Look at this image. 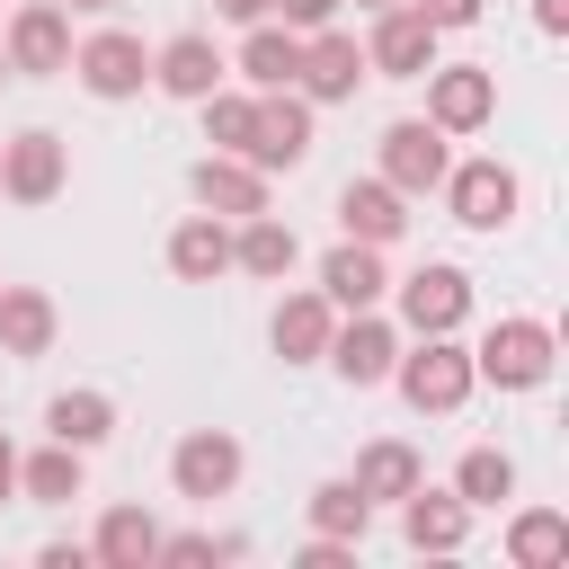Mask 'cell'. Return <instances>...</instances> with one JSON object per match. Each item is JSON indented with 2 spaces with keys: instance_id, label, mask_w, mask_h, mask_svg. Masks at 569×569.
Here are the masks:
<instances>
[{
  "instance_id": "44dd1931",
  "label": "cell",
  "mask_w": 569,
  "mask_h": 569,
  "mask_svg": "<svg viewBox=\"0 0 569 569\" xmlns=\"http://www.w3.org/2000/svg\"><path fill=\"white\" fill-rule=\"evenodd\" d=\"M293 258H302L293 222H276V213H240V231H231V267H240V276L284 284V276H293Z\"/></svg>"
},
{
  "instance_id": "d590c367",
  "label": "cell",
  "mask_w": 569,
  "mask_h": 569,
  "mask_svg": "<svg viewBox=\"0 0 569 569\" xmlns=\"http://www.w3.org/2000/svg\"><path fill=\"white\" fill-rule=\"evenodd\" d=\"M276 9H284V27H293V36H311V27H329L347 0H276Z\"/></svg>"
},
{
  "instance_id": "484cf974",
  "label": "cell",
  "mask_w": 569,
  "mask_h": 569,
  "mask_svg": "<svg viewBox=\"0 0 569 569\" xmlns=\"http://www.w3.org/2000/svg\"><path fill=\"white\" fill-rule=\"evenodd\" d=\"M293 71H302V36L276 27V18H258L249 44H240V80L249 89H293Z\"/></svg>"
},
{
  "instance_id": "ab89813d",
  "label": "cell",
  "mask_w": 569,
  "mask_h": 569,
  "mask_svg": "<svg viewBox=\"0 0 569 569\" xmlns=\"http://www.w3.org/2000/svg\"><path fill=\"white\" fill-rule=\"evenodd\" d=\"M9 498H18V445L0 436V507H9Z\"/></svg>"
},
{
  "instance_id": "5b68a950",
  "label": "cell",
  "mask_w": 569,
  "mask_h": 569,
  "mask_svg": "<svg viewBox=\"0 0 569 569\" xmlns=\"http://www.w3.org/2000/svg\"><path fill=\"white\" fill-rule=\"evenodd\" d=\"M249 169H302L311 160V98L302 89H258V124H249Z\"/></svg>"
},
{
  "instance_id": "ffe728a7",
  "label": "cell",
  "mask_w": 569,
  "mask_h": 569,
  "mask_svg": "<svg viewBox=\"0 0 569 569\" xmlns=\"http://www.w3.org/2000/svg\"><path fill=\"white\" fill-rule=\"evenodd\" d=\"M169 276H178V284L231 276V222H222V213H187V222L169 231Z\"/></svg>"
},
{
  "instance_id": "d4e9b609",
  "label": "cell",
  "mask_w": 569,
  "mask_h": 569,
  "mask_svg": "<svg viewBox=\"0 0 569 569\" xmlns=\"http://www.w3.org/2000/svg\"><path fill=\"white\" fill-rule=\"evenodd\" d=\"M80 489H89V453L80 445H44V453L18 462V498H36V507H71Z\"/></svg>"
},
{
  "instance_id": "e0dca14e",
  "label": "cell",
  "mask_w": 569,
  "mask_h": 569,
  "mask_svg": "<svg viewBox=\"0 0 569 569\" xmlns=\"http://www.w3.org/2000/svg\"><path fill=\"white\" fill-rule=\"evenodd\" d=\"M338 231L391 249V240L409 231V196H400L391 178H347V187H338Z\"/></svg>"
},
{
  "instance_id": "8fae6325",
  "label": "cell",
  "mask_w": 569,
  "mask_h": 569,
  "mask_svg": "<svg viewBox=\"0 0 569 569\" xmlns=\"http://www.w3.org/2000/svg\"><path fill=\"white\" fill-rule=\"evenodd\" d=\"M62 178H71L62 133L27 124L18 142H0V196H9V204H53V196H62Z\"/></svg>"
},
{
  "instance_id": "6da1fadb",
  "label": "cell",
  "mask_w": 569,
  "mask_h": 569,
  "mask_svg": "<svg viewBox=\"0 0 569 569\" xmlns=\"http://www.w3.org/2000/svg\"><path fill=\"white\" fill-rule=\"evenodd\" d=\"M391 382L418 418H453L480 373H471V347H453V329H445V338H418L409 356H391Z\"/></svg>"
},
{
  "instance_id": "8d00e7d4",
  "label": "cell",
  "mask_w": 569,
  "mask_h": 569,
  "mask_svg": "<svg viewBox=\"0 0 569 569\" xmlns=\"http://www.w3.org/2000/svg\"><path fill=\"white\" fill-rule=\"evenodd\" d=\"M213 18H231V27H258V18H276V0H213Z\"/></svg>"
},
{
  "instance_id": "4dcf8cb0",
  "label": "cell",
  "mask_w": 569,
  "mask_h": 569,
  "mask_svg": "<svg viewBox=\"0 0 569 569\" xmlns=\"http://www.w3.org/2000/svg\"><path fill=\"white\" fill-rule=\"evenodd\" d=\"M365 525H373V498H365L356 480H320V489H311V533L365 542Z\"/></svg>"
},
{
  "instance_id": "b9f144b4",
  "label": "cell",
  "mask_w": 569,
  "mask_h": 569,
  "mask_svg": "<svg viewBox=\"0 0 569 569\" xmlns=\"http://www.w3.org/2000/svg\"><path fill=\"white\" fill-rule=\"evenodd\" d=\"M356 9H391V0H356Z\"/></svg>"
},
{
  "instance_id": "1f68e13d",
  "label": "cell",
  "mask_w": 569,
  "mask_h": 569,
  "mask_svg": "<svg viewBox=\"0 0 569 569\" xmlns=\"http://www.w3.org/2000/svg\"><path fill=\"white\" fill-rule=\"evenodd\" d=\"M204 107V142L213 151H249V124H258V98L249 89H213V98H196Z\"/></svg>"
},
{
  "instance_id": "7c38bea8",
  "label": "cell",
  "mask_w": 569,
  "mask_h": 569,
  "mask_svg": "<svg viewBox=\"0 0 569 569\" xmlns=\"http://www.w3.org/2000/svg\"><path fill=\"white\" fill-rule=\"evenodd\" d=\"M391 356H400V338H391V320L382 311H347L338 329H329V373L347 382V391H373V382H391Z\"/></svg>"
},
{
  "instance_id": "5bb4252c",
  "label": "cell",
  "mask_w": 569,
  "mask_h": 569,
  "mask_svg": "<svg viewBox=\"0 0 569 569\" xmlns=\"http://www.w3.org/2000/svg\"><path fill=\"white\" fill-rule=\"evenodd\" d=\"M356 80H373V71H365V44L338 36V27H311V36H302V71H293V89H302L311 107H338V98H356Z\"/></svg>"
},
{
  "instance_id": "52a82bcc",
  "label": "cell",
  "mask_w": 569,
  "mask_h": 569,
  "mask_svg": "<svg viewBox=\"0 0 569 569\" xmlns=\"http://www.w3.org/2000/svg\"><path fill=\"white\" fill-rule=\"evenodd\" d=\"M445 204H453L462 231H507L516 204H525V178L507 160H462V169H445Z\"/></svg>"
},
{
  "instance_id": "8992f818",
  "label": "cell",
  "mask_w": 569,
  "mask_h": 569,
  "mask_svg": "<svg viewBox=\"0 0 569 569\" xmlns=\"http://www.w3.org/2000/svg\"><path fill=\"white\" fill-rule=\"evenodd\" d=\"M445 142H453V133H436L427 116H400V124H382V151H373L382 169H373V178H391L400 196H436V187H445V169H453V151H445Z\"/></svg>"
},
{
  "instance_id": "60d3db41",
  "label": "cell",
  "mask_w": 569,
  "mask_h": 569,
  "mask_svg": "<svg viewBox=\"0 0 569 569\" xmlns=\"http://www.w3.org/2000/svg\"><path fill=\"white\" fill-rule=\"evenodd\" d=\"M62 9H71V18H89V9H116V0H62Z\"/></svg>"
},
{
  "instance_id": "f1b7e54d",
  "label": "cell",
  "mask_w": 569,
  "mask_h": 569,
  "mask_svg": "<svg viewBox=\"0 0 569 569\" xmlns=\"http://www.w3.org/2000/svg\"><path fill=\"white\" fill-rule=\"evenodd\" d=\"M507 560H516V569H560V560H569V516H560V507H516Z\"/></svg>"
},
{
  "instance_id": "4316f807",
  "label": "cell",
  "mask_w": 569,
  "mask_h": 569,
  "mask_svg": "<svg viewBox=\"0 0 569 569\" xmlns=\"http://www.w3.org/2000/svg\"><path fill=\"white\" fill-rule=\"evenodd\" d=\"M418 480H427V471H418V453H409L400 436H373V445L356 453V489H365L373 507H400V498H409Z\"/></svg>"
},
{
  "instance_id": "277c9868",
  "label": "cell",
  "mask_w": 569,
  "mask_h": 569,
  "mask_svg": "<svg viewBox=\"0 0 569 569\" xmlns=\"http://www.w3.org/2000/svg\"><path fill=\"white\" fill-rule=\"evenodd\" d=\"M498 116V71L489 62H427V124L436 133H480Z\"/></svg>"
},
{
  "instance_id": "836d02e7",
  "label": "cell",
  "mask_w": 569,
  "mask_h": 569,
  "mask_svg": "<svg viewBox=\"0 0 569 569\" xmlns=\"http://www.w3.org/2000/svg\"><path fill=\"white\" fill-rule=\"evenodd\" d=\"M293 560H302V569H356V542H338V533H311Z\"/></svg>"
},
{
  "instance_id": "74e56055",
  "label": "cell",
  "mask_w": 569,
  "mask_h": 569,
  "mask_svg": "<svg viewBox=\"0 0 569 569\" xmlns=\"http://www.w3.org/2000/svg\"><path fill=\"white\" fill-rule=\"evenodd\" d=\"M44 569H89V542H44Z\"/></svg>"
},
{
  "instance_id": "9a60e30c",
  "label": "cell",
  "mask_w": 569,
  "mask_h": 569,
  "mask_svg": "<svg viewBox=\"0 0 569 569\" xmlns=\"http://www.w3.org/2000/svg\"><path fill=\"white\" fill-rule=\"evenodd\" d=\"M222 71H231V62H222V44H213L204 27H187V36H169V44L151 53V89H169V98H187V107L213 98Z\"/></svg>"
},
{
  "instance_id": "cb8c5ba5",
  "label": "cell",
  "mask_w": 569,
  "mask_h": 569,
  "mask_svg": "<svg viewBox=\"0 0 569 569\" xmlns=\"http://www.w3.org/2000/svg\"><path fill=\"white\" fill-rule=\"evenodd\" d=\"M53 329H62L53 293H36V284H0V356H44Z\"/></svg>"
},
{
  "instance_id": "30bf717a",
  "label": "cell",
  "mask_w": 569,
  "mask_h": 569,
  "mask_svg": "<svg viewBox=\"0 0 569 569\" xmlns=\"http://www.w3.org/2000/svg\"><path fill=\"white\" fill-rule=\"evenodd\" d=\"M427 62H436V27H427L409 0L373 9V36H365V71H373V80H427Z\"/></svg>"
},
{
  "instance_id": "e575fe53",
  "label": "cell",
  "mask_w": 569,
  "mask_h": 569,
  "mask_svg": "<svg viewBox=\"0 0 569 569\" xmlns=\"http://www.w3.org/2000/svg\"><path fill=\"white\" fill-rule=\"evenodd\" d=\"M409 9H418V18H427V27L445 36V27H471V18L489 9V0H409Z\"/></svg>"
},
{
  "instance_id": "4fadbf2b",
  "label": "cell",
  "mask_w": 569,
  "mask_h": 569,
  "mask_svg": "<svg viewBox=\"0 0 569 569\" xmlns=\"http://www.w3.org/2000/svg\"><path fill=\"white\" fill-rule=\"evenodd\" d=\"M391 293H400V320H409L418 338H445V329H462V320H471V276H462V267H445V258H436V267H418V276H400Z\"/></svg>"
},
{
  "instance_id": "ba28073f",
  "label": "cell",
  "mask_w": 569,
  "mask_h": 569,
  "mask_svg": "<svg viewBox=\"0 0 569 569\" xmlns=\"http://www.w3.org/2000/svg\"><path fill=\"white\" fill-rule=\"evenodd\" d=\"M71 71H80V89L89 98H142V80H151V53H142V36H124V27H98V36H80L71 44Z\"/></svg>"
},
{
  "instance_id": "f546056e",
  "label": "cell",
  "mask_w": 569,
  "mask_h": 569,
  "mask_svg": "<svg viewBox=\"0 0 569 569\" xmlns=\"http://www.w3.org/2000/svg\"><path fill=\"white\" fill-rule=\"evenodd\" d=\"M453 498L480 516V507H498V498H516V453H498V445H471L462 462H453Z\"/></svg>"
},
{
  "instance_id": "2e32d148",
  "label": "cell",
  "mask_w": 569,
  "mask_h": 569,
  "mask_svg": "<svg viewBox=\"0 0 569 569\" xmlns=\"http://www.w3.org/2000/svg\"><path fill=\"white\" fill-rule=\"evenodd\" d=\"M187 187H196V204H204V213H222V222L267 213V169H249L240 151H204V160L187 169Z\"/></svg>"
},
{
  "instance_id": "7bdbcfd3",
  "label": "cell",
  "mask_w": 569,
  "mask_h": 569,
  "mask_svg": "<svg viewBox=\"0 0 569 569\" xmlns=\"http://www.w3.org/2000/svg\"><path fill=\"white\" fill-rule=\"evenodd\" d=\"M0 80H9V53H0Z\"/></svg>"
},
{
  "instance_id": "d6a6232c",
  "label": "cell",
  "mask_w": 569,
  "mask_h": 569,
  "mask_svg": "<svg viewBox=\"0 0 569 569\" xmlns=\"http://www.w3.org/2000/svg\"><path fill=\"white\" fill-rule=\"evenodd\" d=\"M160 560H240V533H160Z\"/></svg>"
},
{
  "instance_id": "9c48e42d",
  "label": "cell",
  "mask_w": 569,
  "mask_h": 569,
  "mask_svg": "<svg viewBox=\"0 0 569 569\" xmlns=\"http://www.w3.org/2000/svg\"><path fill=\"white\" fill-rule=\"evenodd\" d=\"M9 71L18 80H53V71H71V9L62 0H27L18 18H9Z\"/></svg>"
},
{
  "instance_id": "603a6c76",
  "label": "cell",
  "mask_w": 569,
  "mask_h": 569,
  "mask_svg": "<svg viewBox=\"0 0 569 569\" xmlns=\"http://www.w3.org/2000/svg\"><path fill=\"white\" fill-rule=\"evenodd\" d=\"M89 560H98V569H151V560H160V525H151L142 507H107L98 533H89Z\"/></svg>"
},
{
  "instance_id": "7a4b0ae2",
  "label": "cell",
  "mask_w": 569,
  "mask_h": 569,
  "mask_svg": "<svg viewBox=\"0 0 569 569\" xmlns=\"http://www.w3.org/2000/svg\"><path fill=\"white\" fill-rule=\"evenodd\" d=\"M471 373L498 382V391H542V382H551V329H542V320H498V329L471 347Z\"/></svg>"
},
{
  "instance_id": "ac0fdd59",
  "label": "cell",
  "mask_w": 569,
  "mask_h": 569,
  "mask_svg": "<svg viewBox=\"0 0 569 569\" xmlns=\"http://www.w3.org/2000/svg\"><path fill=\"white\" fill-rule=\"evenodd\" d=\"M320 293H329V311H373V302L391 293L382 249H373V240H338V249L320 258Z\"/></svg>"
},
{
  "instance_id": "7402d4cb",
  "label": "cell",
  "mask_w": 569,
  "mask_h": 569,
  "mask_svg": "<svg viewBox=\"0 0 569 569\" xmlns=\"http://www.w3.org/2000/svg\"><path fill=\"white\" fill-rule=\"evenodd\" d=\"M329 329H338L329 293H284V302H276V320H267V338H276V356H284V365H320V356H329Z\"/></svg>"
},
{
  "instance_id": "d6986e66",
  "label": "cell",
  "mask_w": 569,
  "mask_h": 569,
  "mask_svg": "<svg viewBox=\"0 0 569 569\" xmlns=\"http://www.w3.org/2000/svg\"><path fill=\"white\" fill-rule=\"evenodd\" d=\"M400 533H409V551H462L471 542V507L453 498V489H409L400 498Z\"/></svg>"
},
{
  "instance_id": "83f0119b",
  "label": "cell",
  "mask_w": 569,
  "mask_h": 569,
  "mask_svg": "<svg viewBox=\"0 0 569 569\" xmlns=\"http://www.w3.org/2000/svg\"><path fill=\"white\" fill-rule=\"evenodd\" d=\"M44 427H53V445H80V453H89V445H107V436H116V400H107V391H89V382H80V391H53Z\"/></svg>"
},
{
  "instance_id": "3957f363",
  "label": "cell",
  "mask_w": 569,
  "mask_h": 569,
  "mask_svg": "<svg viewBox=\"0 0 569 569\" xmlns=\"http://www.w3.org/2000/svg\"><path fill=\"white\" fill-rule=\"evenodd\" d=\"M240 436L231 427H187L178 436V453H169V489L178 498H196V507H213V498H231L240 489Z\"/></svg>"
},
{
  "instance_id": "f35d334b",
  "label": "cell",
  "mask_w": 569,
  "mask_h": 569,
  "mask_svg": "<svg viewBox=\"0 0 569 569\" xmlns=\"http://www.w3.org/2000/svg\"><path fill=\"white\" fill-rule=\"evenodd\" d=\"M533 27L542 36H569V0H533Z\"/></svg>"
}]
</instances>
